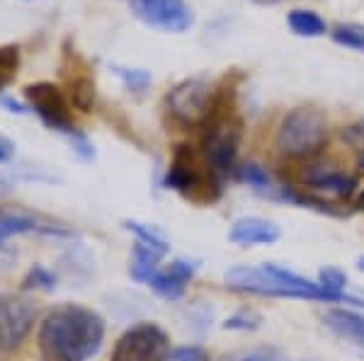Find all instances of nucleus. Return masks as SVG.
I'll use <instances>...</instances> for the list:
<instances>
[{"mask_svg":"<svg viewBox=\"0 0 364 361\" xmlns=\"http://www.w3.org/2000/svg\"><path fill=\"white\" fill-rule=\"evenodd\" d=\"M240 141H243V121L219 95L214 112L204 124L202 150H199L216 179H224L236 172Z\"/></svg>","mask_w":364,"mask_h":361,"instance_id":"3","label":"nucleus"},{"mask_svg":"<svg viewBox=\"0 0 364 361\" xmlns=\"http://www.w3.org/2000/svg\"><path fill=\"white\" fill-rule=\"evenodd\" d=\"M233 174H236L238 182L248 184V187L257 189V191H265V194H272V191L277 189L272 184V179H269L267 170L262 165H257V162H243V165H236V172Z\"/></svg>","mask_w":364,"mask_h":361,"instance_id":"17","label":"nucleus"},{"mask_svg":"<svg viewBox=\"0 0 364 361\" xmlns=\"http://www.w3.org/2000/svg\"><path fill=\"white\" fill-rule=\"evenodd\" d=\"M13 153H15V143L10 141L5 133H0V162L10 160V158H13Z\"/></svg>","mask_w":364,"mask_h":361,"instance_id":"27","label":"nucleus"},{"mask_svg":"<svg viewBox=\"0 0 364 361\" xmlns=\"http://www.w3.org/2000/svg\"><path fill=\"white\" fill-rule=\"evenodd\" d=\"M25 100H27V107L32 109L49 129L68 133V136L75 133L73 112H70L73 107H70V102H68V95H63V90L58 85L46 83V80L27 85Z\"/></svg>","mask_w":364,"mask_h":361,"instance_id":"8","label":"nucleus"},{"mask_svg":"<svg viewBox=\"0 0 364 361\" xmlns=\"http://www.w3.org/2000/svg\"><path fill=\"white\" fill-rule=\"evenodd\" d=\"M333 42L340 46H348L352 51L364 54V27L362 25H338L331 32Z\"/></svg>","mask_w":364,"mask_h":361,"instance_id":"19","label":"nucleus"},{"mask_svg":"<svg viewBox=\"0 0 364 361\" xmlns=\"http://www.w3.org/2000/svg\"><path fill=\"white\" fill-rule=\"evenodd\" d=\"M68 102L70 107L80 109V112H92V107H95V80H92V75L80 73L70 78Z\"/></svg>","mask_w":364,"mask_h":361,"instance_id":"16","label":"nucleus"},{"mask_svg":"<svg viewBox=\"0 0 364 361\" xmlns=\"http://www.w3.org/2000/svg\"><path fill=\"white\" fill-rule=\"evenodd\" d=\"M114 71L122 80H124V85L129 90H134V92L146 90L151 83V73L144 71V68H114Z\"/></svg>","mask_w":364,"mask_h":361,"instance_id":"23","label":"nucleus"},{"mask_svg":"<svg viewBox=\"0 0 364 361\" xmlns=\"http://www.w3.org/2000/svg\"><path fill=\"white\" fill-rule=\"evenodd\" d=\"M316 282L326 291H331V294H345V289H348V274H345L343 270H338V267H326V270H321Z\"/></svg>","mask_w":364,"mask_h":361,"instance_id":"21","label":"nucleus"},{"mask_svg":"<svg viewBox=\"0 0 364 361\" xmlns=\"http://www.w3.org/2000/svg\"><path fill=\"white\" fill-rule=\"evenodd\" d=\"M224 282L228 289L240 291V294L255 296H272V299H306L321 301V304H345L362 308L364 304L357 296L350 294H331L314 279H306L296 272L287 270L274 262H265L260 267L252 265H236L226 270Z\"/></svg>","mask_w":364,"mask_h":361,"instance_id":"2","label":"nucleus"},{"mask_svg":"<svg viewBox=\"0 0 364 361\" xmlns=\"http://www.w3.org/2000/svg\"><path fill=\"white\" fill-rule=\"evenodd\" d=\"M323 323H326L338 337L364 347V316L362 313L350 311V308H331V311L323 313Z\"/></svg>","mask_w":364,"mask_h":361,"instance_id":"14","label":"nucleus"},{"mask_svg":"<svg viewBox=\"0 0 364 361\" xmlns=\"http://www.w3.org/2000/svg\"><path fill=\"white\" fill-rule=\"evenodd\" d=\"M168 349V335L156 323H139L117 340L112 361H163Z\"/></svg>","mask_w":364,"mask_h":361,"instance_id":"9","label":"nucleus"},{"mask_svg":"<svg viewBox=\"0 0 364 361\" xmlns=\"http://www.w3.org/2000/svg\"><path fill=\"white\" fill-rule=\"evenodd\" d=\"M287 25H289V29L296 37H306V39L323 37V34L328 32L326 20H323L316 10H306V8L291 10V13L287 15Z\"/></svg>","mask_w":364,"mask_h":361,"instance_id":"15","label":"nucleus"},{"mask_svg":"<svg viewBox=\"0 0 364 361\" xmlns=\"http://www.w3.org/2000/svg\"><path fill=\"white\" fill-rule=\"evenodd\" d=\"M355 206L360 209V211H364V189L360 191V194H357V199H355Z\"/></svg>","mask_w":364,"mask_h":361,"instance_id":"29","label":"nucleus"},{"mask_svg":"<svg viewBox=\"0 0 364 361\" xmlns=\"http://www.w3.org/2000/svg\"><path fill=\"white\" fill-rule=\"evenodd\" d=\"M20 68V49L17 46H0V92L15 80Z\"/></svg>","mask_w":364,"mask_h":361,"instance_id":"18","label":"nucleus"},{"mask_svg":"<svg viewBox=\"0 0 364 361\" xmlns=\"http://www.w3.org/2000/svg\"><path fill=\"white\" fill-rule=\"evenodd\" d=\"M127 228L136 233V240L146 243V245L161 248V250H166V252H168L166 238H163L156 228H151V226H146V223H139V221H127Z\"/></svg>","mask_w":364,"mask_h":361,"instance_id":"22","label":"nucleus"},{"mask_svg":"<svg viewBox=\"0 0 364 361\" xmlns=\"http://www.w3.org/2000/svg\"><path fill=\"white\" fill-rule=\"evenodd\" d=\"M37 306L22 296H0V352H13L32 333Z\"/></svg>","mask_w":364,"mask_h":361,"instance_id":"11","label":"nucleus"},{"mask_svg":"<svg viewBox=\"0 0 364 361\" xmlns=\"http://www.w3.org/2000/svg\"><path fill=\"white\" fill-rule=\"evenodd\" d=\"M197 274V265L190 260H173L170 265L158 267V272L151 277L149 287L156 294L166 296V299H180L185 294L187 284Z\"/></svg>","mask_w":364,"mask_h":361,"instance_id":"13","label":"nucleus"},{"mask_svg":"<svg viewBox=\"0 0 364 361\" xmlns=\"http://www.w3.org/2000/svg\"><path fill=\"white\" fill-rule=\"evenodd\" d=\"M301 184L304 191L296 189V194L291 191V201L299 204V206H318L321 211H333L328 201H323V196L345 199L357 187L352 174L340 170L338 165H331V162H311V165L304 167Z\"/></svg>","mask_w":364,"mask_h":361,"instance_id":"6","label":"nucleus"},{"mask_svg":"<svg viewBox=\"0 0 364 361\" xmlns=\"http://www.w3.org/2000/svg\"><path fill=\"white\" fill-rule=\"evenodd\" d=\"M219 100L207 78H187L168 92V112L185 126H204Z\"/></svg>","mask_w":364,"mask_h":361,"instance_id":"7","label":"nucleus"},{"mask_svg":"<svg viewBox=\"0 0 364 361\" xmlns=\"http://www.w3.org/2000/svg\"><path fill=\"white\" fill-rule=\"evenodd\" d=\"M343 136L348 138V141L355 145V148L364 150V121H357V124H352L350 129H345Z\"/></svg>","mask_w":364,"mask_h":361,"instance_id":"26","label":"nucleus"},{"mask_svg":"<svg viewBox=\"0 0 364 361\" xmlns=\"http://www.w3.org/2000/svg\"><path fill=\"white\" fill-rule=\"evenodd\" d=\"M255 5H277V3H282V0H252Z\"/></svg>","mask_w":364,"mask_h":361,"instance_id":"30","label":"nucleus"},{"mask_svg":"<svg viewBox=\"0 0 364 361\" xmlns=\"http://www.w3.org/2000/svg\"><path fill=\"white\" fill-rule=\"evenodd\" d=\"M260 325H262V316L257 311H252V308H243V311L233 313L231 318L224 320L226 330H243V333H248V330H257Z\"/></svg>","mask_w":364,"mask_h":361,"instance_id":"20","label":"nucleus"},{"mask_svg":"<svg viewBox=\"0 0 364 361\" xmlns=\"http://www.w3.org/2000/svg\"><path fill=\"white\" fill-rule=\"evenodd\" d=\"M328 116L316 107H296L279 121L274 145L287 158H314L328 143Z\"/></svg>","mask_w":364,"mask_h":361,"instance_id":"4","label":"nucleus"},{"mask_svg":"<svg viewBox=\"0 0 364 361\" xmlns=\"http://www.w3.org/2000/svg\"><path fill=\"white\" fill-rule=\"evenodd\" d=\"M360 270L364 272V255H362V257H360Z\"/></svg>","mask_w":364,"mask_h":361,"instance_id":"32","label":"nucleus"},{"mask_svg":"<svg viewBox=\"0 0 364 361\" xmlns=\"http://www.w3.org/2000/svg\"><path fill=\"white\" fill-rule=\"evenodd\" d=\"M226 361H272L265 354H257V352H250V354H238V357H231Z\"/></svg>","mask_w":364,"mask_h":361,"instance_id":"28","label":"nucleus"},{"mask_svg":"<svg viewBox=\"0 0 364 361\" xmlns=\"http://www.w3.org/2000/svg\"><path fill=\"white\" fill-rule=\"evenodd\" d=\"M360 165L364 167V150H362V153H360Z\"/></svg>","mask_w":364,"mask_h":361,"instance_id":"33","label":"nucleus"},{"mask_svg":"<svg viewBox=\"0 0 364 361\" xmlns=\"http://www.w3.org/2000/svg\"><path fill=\"white\" fill-rule=\"evenodd\" d=\"M102 340V316L75 304L56 306L39 328V349L46 361H87L100 352Z\"/></svg>","mask_w":364,"mask_h":361,"instance_id":"1","label":"nucleus"},{"mask_svg":"<svg viewBox=\"0 0 364 361\" xmlns=\"http://www.w3.org/2000/svg\"><path fill=\"white\" fill-rule=\"evenodd\" d=\"M5 238H8V235H5V233H3V228H0V243H3Z\"/></svg>","mask_w":364,"mask_h":361,"instance_id":"31","label":"nucleus"},{"mask_svg":"<svg viewBox=\"0 0 364 361\" xmlns=\"http://www.w3.org/2000/svg\"><path fill=\"white\" fill-rule=\"evenodd\" d=\"M129 8L144 25L170 34L187 32L195 22L187 0H129Z\"/></svg>","mask_w":364,"mask_h":361,"instance_id":"10","label":"nucleus"},{"mask_svg":"<svg viewBox=\"0 0 364 361\" xmlns=\"http://www.w3.org/2000/svg\"><path fill=\"white\" fill-rule=\"evenodd\" d=\"M163 361H209V354L197 345H185L170 349Z\"/></svg>","mask_w":364,"mask_h":361,"instance_id":"24","label":"nucleus"},{"mask_svg":"<svg viewBox=\"0 0 364 361\" xmlns=\"http://www.w3.org/2000/svg\"><path fill=\"white\" fill-rule=\"evenodd\" d=\"M166 184L170 189L180 191L185 199L192 201H214L221 191V179L209 170L202 153H197L192 145H178L170 158V167L166 174Z\"/></svg>","mask_w":364,"mask_h":361,"instance_id":"5","label":"nucleus"},{"mask_svg":"<svg viewBox=\"0 0 364 361\" xmlns=\"http://www.w3.org/2000/svg\"><path fill=\"white\" fill-rule=\"evenodd\" d=\"M25 287L29 289H42V291H51L56 287V277L51 274L46 267H34L29 270V274L25 279Z\"/></svg>","mask_w":364,"mask_h":361,"instance_id":"25","label":"nucleus"},{"mask_svg":"<svg viewBox=\"0 0 364 361\" xmlns=\"http://www.w3.org/2000/svg\"><path fill=\"white\" fill-rule=\"evenodd\" d=\"M282 238V228L274 221L262 218V216H245L238 218L228 231V240L236 243L240 248H252V245H272Z\"/></svg>","mask_w":364,"mask_h":361,"instance_id":"12","label":"nucleus"}]
</instances>
